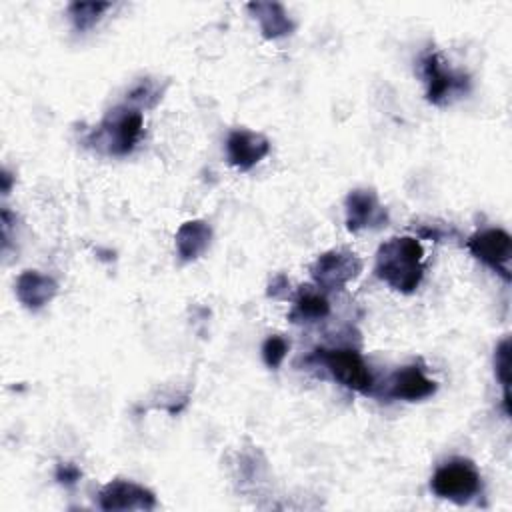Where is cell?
<instances>
[{"instance_id":"obj_1","label":"cell","mask_w":512,"mask_h":512,"mask_svg":"<svg viewBox=\"0 0 512 512\" xmlns=\"http://www.w3.org/2000/svg\"><path fill=\"white\" fill-rule=\"evenodd\" d=\"M374 274L396 292H414L424 276V248L420 240L414 236L386 240L376 252Z\"/></svg>"},{"instance_id":"obj_2","label":"cell","mask_w":512,"mask_h":512,"mask_svg":"<svg viewBox=\"0 0 512 512\" xmlns=\"http://www.w3.org/2000/svg\"><path fill=\"white\" fill-rule=\"evenodd\" d=\"M140 136H142V112L138 108L118 106L104 116V120L92 134L90 144L106 154L124 156L134 150Z\"/></svg>"},{"instance_id":"obj_3","label":"cell","mask_w":512,"mask_h":512,"mask_svg":"<svg viewBox=\"0 0 512 512\" xmlns=\"http://www.w3.org/2000/svg\"><path fill=\"white\" fill-rule=\"evenodd\" d=\"M418 70L426 88V100L434 106L450 104L470 88V78L464 72L448 66L436 50H428L420 56Z\"/></svg>"},{"instance_id":"obj_4","label":"cell","mask_w":512,"mask_h":512,"mask_svg":"<svg viewBox=\"0 0 512 512\" xmlns=\"http://www.w3.org/2000/svg\"><path fill=\"white\" fill-rule=\"evenodd\" d=\"M314 358L328 370V374L348 390L368 394L374 386V378L368 364L354 348H318Z\"/></svg>"},{"instance_id":"obj_5","label":"cell","mask_w":512,"mask_h":512,"mask_svg":"<svg viewBox=\"0 0 512 512\" xmlns=\"http://www.w3.org/2000/svg\"><path fill=\"white\" fill-rule=\"evenodd\" d=\"M430 486L438 498L464 504L480 492V472L470 460L454 458L436 468Z\"/></svg>"},{"instance_id":"obj_6","label":"cell","mask_w":512,"mask_h":512,"mask_svg":"<svg viewBox=\"0 0 512 512\" xmlns=\"http://www.w3.org/2000/svg\"><path fill=\"white\" fill-rule=\"evenodd\" d=\"M468 252L492 268L502 280L510 282V260H512V238L502 228H486L472 234L466 240Z\"/></svg>"},{"instance_id":"obj_7","label":"cell","mask_w":512,"mask_h":512,"mask_svg":"<svg viewBox=\"0 0 512 512\" xmlns=\"http://www.w3.org/2000/svg\"><path fill=\"white\" fill-rule=\"evenodd\" d=\"M362 272V260L350 250H328L310 266L312 280L324 290H340Z\"/></svg>"},{"instance_id":"obj_8","label":"cell","mask_w":512,"mask_h":512,"mask_svg":"<svg viewBox=\"0 0 512 512\" xmlns=\"http://www.w3.org/2000/svg\"><path fill=\"white\" fill-rule=\"evenodd\" d=\"M346 228L360 232L366 228H380L388 222L386 208L380 204L378 194L372 188H356L346 196L344 202Z\"/></svg>"},{"instance_id":"obj_9","label":"cell","mask_w":512,"mask_h":512,"mask_svg":"<svg viewBox=\"0 0 512 512\" xmlns=\"http://www.w3.org/2000/svg\"><path fill=\"white\" fill-rule=\"evenodd\" d=\"M102 510H154L158 506L154 492L132 480H112L98 492Z\"/></svg>"},{"instance_id":"obj_10","label":"cell","mask_w":512,"mask_h":512,"mask_svg":"<svg viewBox=\"0 0 512 512\" xmlns=\"http://www.w3.org/2000/svg\"><path fill=\"white\" fill-rule=\"evenodd\" d=\"M268 152H270V140L264 134L252 132L246 128L232 130L226 140L228 162L240 172L254 168L260 160L268 156Z\"/></svg>"},{"instance_id":"obj_11","label":"cell","mask_w":512,"mask_h":512,"mask_svg":"<svg viewBox=\"0 0 512 512\" xmlns=\"http://www.w3.org/2000/svg\"><path fill=\"white\" fill-rule=\"evenodd\" d=\"M436 382L424 374V368L418 364H408L398 368L390 382H388V394L398 400L406 402H418L436 392Z\"/></svg>"},{"instance_id":"obj_12","label":"cell","mask_w":512,"mask_h":512,"mask_svg":"<svg viewBox=\"0 0 512 512\" xmlns=\"http://www.w3.org/2000/svg\"><path fill=\"white\" fill-rule=\"evenodd\" d=\"M16 298L28 310L44 308L58 292V284L52 276H46L38 270H24L16 278Z\"/></svg>"},{"instance_id":"obj_13","label":"cell","mask_w":512,"mask_h":512,"mask_svg":"<svg viewBox=\"0 0 512 512\" xmlns=\"http://www.w3.org/2000/svg\"><path fill=\"white\" fill-rule=\"evenodd\" d=\"M252 18L258 22L262 36L268 40L282 38L294 30V22L286 8L278 2H250L246 4Z\"/></svg>"},{"instance_id":"obj_14","label":"cell","mask_w":512,"mask_h":512,"mask_svg":"<svg viewBox=\"0 0 512 512\" xmlns=\"http://www.w3.org/2000/svg\"><path fill=\"white\" fill-rule=\"evenodd\" d=\"M176 252L182 262L198 260L210 246L212 228L206 220H188L176 232Z\"/></svg>"},{"instance_id":"obj_15","label":"cell","mask_w":512,"mask_h":512,"mask_svg":"<svg viewBox=\"0 0 512 512\" xmlns=\"http://www.w3.org/2000/svg\"><path fill=\"white\" fill-rule=\"evenodd\" d=\"M328 314H330L328 300L316 290H304L296 298L288 318L294 324H312V322H318V320L326 318Z\"/></svg>"},{"instance_id":"obj_16","label":"cell","mask_w":512,"mask_h":512,"mask_svg":"<svg viewBox=\"0 0 512 512\" xmlns=\"http://www.w3.org/2000/svg\"><path fill=\"white\" fill-rule=\"evenodd\" d=\"M112 4L110 2H72L68 6V16L78 32H84L92 28L104 10H108Z\"/></svg>"},{"instance_id":"obj_17","label":"cell","mask_w":512,"mask_h":512,"mask_svg":"<svg viewBox=\"0 0 512 512\" xmlns=\"http://www.w3.org/2000/svg\"><path fill=\"white\" fill-rule=\"evenodd\" d=\"M494 372L504 390V412L510 414V340L504 338L494 350Z\"/></svg>"},{"instance_id":"obj_18","label":"cell","mask_w":512,"mask_h":512,"mask_svg":"<svg viewBox=\"0 0 512 512\" xmlns=\"http://www.w3.org/2000/svg\"><path fill=\"white\" fill-rule=\"evenodd\" d=\"M288 348H290V344H288L286 338H282V336H278V334L268 336V338L264 340V344H262V360H264V364H266L268 368L276 370V368L284 362Z\"/></svg>"},{"instance_id":"obj_19","label":"cell","mask_w":512,"mask_h":512,"mask_svg":"<svg viewBox=\"0 0 512 512\" xmlns=\"http://www.w3.org/2000/svg\"><path fill=\"white\" fill-rule=\"evenodd\" d=\"M160 94H162V90H158V86L154 84V80L142 78V80L130 90L128 98H130L132 102H138V104H144V106H154L156 100L162 98Z\"/></svg>"},{"instance_id":"obj_20","label":"cell","mask_w":512,"mask_h":512,"mask_svg":"<svg viewBox=\"0 0 512 512\" xmlns=\"http://www.w3.org/2000/svg\"><path fill=\"white\" fill-rule=\"evenodd\" d=\"M56 480L60 482V484H64V486H74L78 480H80V476H82V472H80V468L74 464V462H60L58 466H56Z\"/></svg>"},{"instance_id":"obj_21","label":"cell","mask_w":512,"mask_h":512,"mask_svg":"<svg viewBox=\"0 0 512 512\" xmlns=\"http://www.w3.org/2000/svg\"><path fill=\"white\" fill-rule=\"evenodd\" d=\"M286 288H288V278H286L284 274H278V276L272 278V282H270L268 296L278 298V296H282V292H286Z\"/></svg>"},{"instance_id":"obj_22","label":"cell","mask_w":512,"mask_h":512,"mask_svg":"<svg viewBox=\"0 0 512 512\" xmlns=\"http://www.w3.org/2000/svg\"><path fill=\"white\" fill-rule=\"evenodd\" d=\"M10 184H12V176L4 170V172H2V192H4V194L10 192Z\"/></svg>"}]
</instances>
